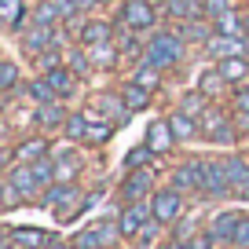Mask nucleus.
Here are the masks:
<instances>
[{"label":"nucleus","instance_id":"1","mask_svg":"<svg viewBox=\"0 0 249 249\" xmlns=\"http://www.w3.org/2000/svg\"><path fill=\"white\" fill-rule=\"evenodd\" d=\"M183 52H187V40L179 37V30H154L147 37V55L143 59L158 70H172L183 62Z\"/></svg>","mask_w":249,"mask_h":249},{"label":"nucleus","instance_id":"2","mask_svg":"<svg viewBox=\"0 0 249 249\" xmlns=\"http://www.w3.org/2000/svg\"><path fill=\"white\" fill-rule=\"evenodd\" d=\"M202 140L205 143H216V147H234V140H238V124H234V114H227V110L213 107L209 114L202 117Z\"/></svg>","mask_w":249,"mask_h":249},{"label":"nucleus","instance_id":"3","mask_svg":"<svg viewBox=\"0 0 249 249\" xmlns=\"http://www.w3.org/2000/svg\"><path fill=\"white\" fill-rule=\"evenodd\" d=\"M158 18H161V8L150 4V0H124L121 11H117V22L136 33H150L158 26Z\"/></svg>","mask_w":249,"mask_h":249},{"label":"nucleus","instance_id":"4","mask_svg":"<svg viewBox=\"0 0 249 249\" xmlns=\"http://www.w3.org/2000/svg\"><path fill=\"white\" fill-rule=\"evenodd\" d=\"M55 44H66V40H62V26H40V22H30L22 33H18V48H22L30 59L44 55L48 48H55Z\"/></svg>","mask_w":249,"mask_h":249},{"label":"nucleus","instance_id":"5","mask_svg":"<svg viewBox=\"0 0 249 249\" xmlns=\"http://www.w3.org/2000/svg\"><path fill=\"white\" fill-rule=\"evenodd\" d=\"M150 209H154V220L165 224V227H176L179 220L187 216V202H183V195H179L176 187H161V191H154Z\"/></svg>","mask_w":249,"mask_h":249},{"label":"nucleus","instance_id":"6","mask_svg":"<svg viewBox=\"0 0 249 249\" xmlns=\"http://www.w3.org/2000/svg\"><path fill=\"white\" fill-rule=\"evenodd\" d=\"M231 195V183H227V165L224 158H202V198L220 202V198Z\"/></svg>","mask_w":249,"mask_h":249},{"label":"nucleus","instance_id":"7","mask_svg":"<svg viewBox=\"0 0 249 249\" xmlns=\"http://www.w3.org/2000/svg\"><path fill=\"white\" fill-rule=\"evenodd\" d=\"M117 198H121V205L128 202H150L154 198V169H132L128 176H124V183L117 187Z\"/></svg>","mask_w":249,"mask_h":249},{"label":"nucleus","instance_id":"8","mask_svg":"<svg viewBox=\"0 0 249 249\" xmlns=\"http://www.w3.org/2000/svg\"><path fill=\"white\" fill-rule=\"evenodd\" d=\"M4 179L15 187V195L22 198V202H40L44 191H48V187L40 183V176L33 172V165H11V169L4 172Z\"/></svg>","mask_w":249,"mask_h":249},{"label":"nucleus","instance_id":"9","mask_svg":"<svg viewBox=\"0 0 249 249\" xmlns=\"http://www.w3.org/2000/svg\"><path fill=\"white\" fill-rule=\"evenodd\" d=\"M154 220V209H150V202H128L117 209V224H121L124 238H140V231Z\"/></svg>","mask_w":249,"mask_h":249},{"label":"nucleus","instance_id":"10","mask_svg":"<svg viewBox=\"0 0 249 249\" xmlns=\"http://www.w3.org/2000/svg\"><path fill=\"white\" fill-rule=\"evenodd\" d=\"M52 154V143L44 140V136H26V140H18L15 147L8 150V169L11 165H33L40 161V158Z\"/></svg>","mask_w":249,"mask_h":249},{"label":"nucleus","instance_id":"11","mask_svg":"<svg viewBox=\"0 0 249 249\" xmlns=\"http://www.w3.org/2000/svg\"><path fill=\"white\" fill-rule=\"evenodd\" d=\"M169 187H176L179 195H202V158L179 161L169 176Z\"/></svg>","mask_w":249,"mask_h":249},{"label":"nucleus","instance_id":"12","mask_svg":"<svg viewBox=\"0 0 249 249\" xmlns=\"http://www.w3.org/2000/svg\"><path fill=\"white\" fill-rule=\"evenodd\" d=\"M227 165V183L238 202H249V154H224Z\"/></svg>","mask_w":249,"mask_h":249},{"label":"nucleus","instance_id":"13","mask_svg":"<svg viewBox=\"0 0 249 249\" xmlns=\"http://www.w3.org/2000/svg\"><path fill=\"white\" fill-rule=\"evenodd\" d=\"M52 161H55V183H73V179L81 176V169H85V158L77 154V150H52Z\"/></svg>","mask_w":249,"mask_h":249},{"label":"nucleus","instance_id":"14","mask_svg":"<svg viewBox=\"0 0 249 249\" xmlns=\"http://www.w3.org/2000/svg\"><path fill=\"white\" fill-rule=\"evenodd\" d=\"M66 107H62V99L55 103H44V107H33V124H37L40 132H62V124H66Z\"/></svg>","mask_w":249,"mask_h":249},{"label":"nucleus","instance_id":"15","mask_svg":"<svg viewBox=\"0 0 249 249\" xmlns=\"http://www.w3.org/2000/svg\"><path fill=\"white\" fill-rule=\"evenodd\" d=\"M147 147L154 150L158 158H161V154H172V150H176V136H172L169 117H158V121H150V124H147Z\"/></svg>","mask_w":249,"mask_h":249},{"label":"nucleus","instance_id":"16","mask_svg":"<svg viewBox=\"0 0 249 249\" xmlns=\"http://www.w3.org/2000/svg\"><path fill=\"white\" fill-rule=\"evenodd\" d=\"M205 55L216 62L224 59H234V55H246V37H224V33H213L205 40Z\"/></svg>","mask_w":249,"mask_h":249},{"label":"nucleus","instance_id":"17","mask_svg":"<svg viewBox=\"0 0 249 249\" xmlns=\"http://www.w3.org/2000/svg\"><path fill=\"white\" fill-rule=\"evenodd\" d=\"M114 33H117L114 22H107V18H88V22L81 26V33H77V44H85V48L107 44V40H114Z\"/></svg>","mask_w":249,"mask_h":249},{"label":"nucleus","instance_id":"18","mask_svg":"<svg viewBox=\"0 0 249 249\" xmlns=\"http://www.w3.org/2000/svg\"><path fill=\"white\" fill-rule=\"evenodd\" d=\"M0 18H4V26H8L11 33H22L26 26L33 22L26 0H0Z\"/></svg>","mask_w":249,"mask_h":249},{"label":"nucleus","instance_id":"19","mask_svg":"<svg viewBox=\"0 0 249 249\" xmlns=\"http://www.w3.org/2000/svg\"><path fill=\"white\" fill-rule=\"evenodd\" d=\"M238 220H242V213H216V216H213V224L205 227V231H209V238L216 242V246H231Z\"/></svg>","mask_w":249,"mask_h":249},{"label":"nucleus","instance_id":"20","mask_svg":"<svg viewBox=\"0 0 249 249\" xmlns=\"http://www.w3.org/2000/svg\"><path fill=\"white\" fill-rule=\"evenodd\" d=\"M8 238L15 242L18 249H48L52 246V234L40 231V227H8Z\"/></svg>","mask_w":249,"mask_h":249},{"label":"nucleus","instance_id":"21","mask_svg":"<svg viewBox=\"0 0 249 249\" xmlns=\"http://www.w3.org/2000/svg\"><path fill=\"white\" fill-rule=\"evenodd\" d=\"M169 124H172V136H176V143L202 140V124H198V117L183 114V110H172V114H169Z\"/></svg>","mask_w":249,"mask_h":249},{"label":"nucleus","instance_id":"22","mask_svg":"<svg viewBox=\"0 0 249 249\" xmlns=\"http://www.w3.org/2000/svg\"><path fill=\"white\" fill-rule=\"evenodd\" d=\"M92 103H95V110H103V117L114 121V124H124V117H128V107H124L121 92H99Z\"/></svg>","mask_w":249,"mask_h":249},{"label":"nucleus","instance_id":"23","mask_svg":"<svg viewBox=\"0 0 249 249\" xmlns=\"http://www.w3.org/2000/svg\"><path fill=\"white\" fill-rule=\"evenodd\" d=\"M213 30L224 33V37H249V26H246V15H242L238 8L224 11V15L213 18Z\"/></svg>","mask_w":249,"mask_h":249},{"label":"nucleus","instance_id":"24","mask_svg":"<svg viewBox=\"0 0 249 249\" xmlns=\"http://www.w3.org/2000/svg\"><path fill=\"white\" fill-rule=\"evenodd\" d=\"M176 30H179V37H183L187 44H202V48H205V40L216 33L213 30V18H187V22H179Z\"/></svg>","mask_w":249,"mask_h":249},{"label":"nucleus","instance_id":"25","mask_svg":"<svg viewBox=\"0 0 249 249\" xmlns=\"http://www.w3.org/2000/svg\"><path fill=\"white\" fill-rule=\"evenodd\" d=\"M44 77L52 81V88L59 92V99H70V95L77 92V85H81V77L70 70V66H55V70H48Z\"/></svg>","mask_w":249,"mask_h":249},{"label":"nucleus","instance_id":"26","mask_svg":"<svg viewBox=\"0 0 249 249\" xmlns=\"http://www.w3.org/2000/svg\"><path fill=\"white\" fill-rule=\"evenodd\" d=\"M117 92H121V99H124V107H128V114H140V110H147V107H150V99H154V92L140 88L136 81H124Z\"/></svg>","mask_w":249,"mask_h":249},{"label":"nucleus","instance_id":"27","mask_svg":"<svg viewBox=\"0 0 249 249\" xmlns=\"http://www.w3.org/2000/svg\"><path fill=\"white\" fill-rule=\"evenodd\" d=\"M88 55H92V66H95V70H117V62L124 59V55H121V48H117L114 40L88 48Z\"/></svg>","mask_w":249,"mask_h":249},{"label":"nucleus","instance_id":"28","mask_svg":"<svg viewBox=\"0 0 249 249\" xmlns=\"http://www.w3.org/2000/svg\"><path fill=\"white\" fill-rule=\"evenodd\" d=\"M216 66H220V73H224V81L231 88H238V85H246V81H249V59H246V55L224 59V62H216Z\"/></svg>","mask_w":249,"mask_h":249},{"label":"nucleus","instance_id":"29","mask_svg":"<svg viewBox=\"0 0 249 249\" xmlns=\"http://www.w3.org/2000/svg\"><path fill=\"white\" fill-rule=\"evenodd\" d=\"M227 81H224V73H220V66H205L202 73H198V92H205L209 99H220V95L227 92Z\"/></svg>","mask_w":249,"mask_h":249},{"label":"nucleus","instance_id":"30","mask_svg":"<svg viewBox=\"0 0 249 249\" xmlns=\"http://www.w3.org/2000/svg\"><path fill=\"white\" fill-rule=\"evenodd\" d=\"M22 92L33 99V107H44V103H55V99H59V92L52 88V81H48L44 73H40V77H30V81L22 85Z\"/></svg>","mask_w":249,"mask_h":249},{"label":"nucleus","instance_id":"31","mask_svg":"<svg viewBox=\"0 0 249 249\" xmlns=\"http://www.w3.org/2000/svg\"><path fill=\"white\" fill-rule=\"evenodd\" d=\"M161 73L165 70H158V66H150L147 59H140V66L132 70V77H128V81H136V85L147 88V92H158V88H161Z\"/></svg>","mask_w":249,"mask_h":249},{"label":"nucleus","instance_id":"32","mask_svg":"<svg viewBox=\"0 0 249 249\" xmlns=\"http://www.w3.org/2000/svg\"><path fill=\"white\" fill-rule=\"evenodd\" d=\"M179 110L202 121V117H205V114H209V110H213V99H209V95H205V92H198V88H195V92H187L183 99H179Z\"/></svg>","mask_w":249,"mask_h":249},{"label":"nucleus","instance_id":"33","mask_svg":"<svg viewBox=\"0 0 249 249\" xmlns=\"http://www.w3.org/2000/svg\"><path fill=\"white\" fill-rule=\"evenodd\" d=\"M114 136V121H107V117H95V114H88V147H103V143Z\"/></svg>","mask_w":249,"mask_h":249},{"label":"nucleus","instance_id":"34","mask_svg":"<svg viewBox=\"0 0 249 249\" xmlns=\"http://www.w3.org/2000/svg\"><path fill=\"white\" fill-rule=\"evenodd\" d=\"M30 18L40 22V26H62V11H59L55 0H40L37 8H30Z\"/></svg>","mask_w":249,"mask_h":249},{"label":"nucleus","instance_id":"35","mask_svg":"<svg viewBox=\"0 0 249 249\" xmlns=\"http://www.w3.org/2000/svg\"><path fill=\"white\" fill-rule=\"evenodd\" d=\"M66 66H70L77 77H88V73L95 70V66H92V55H88L85 44H77V48H70V52H66Z\"/></svg>","mask_w":249,"mask_h":249},{"label":"nucleus","instance_id":"36","mask_svg":"<svg viewBox=\"0 0 249 249\" xmlns=\"http://www.w3.org/2000/svg\"><path fill=\"white\" fill-rule=\"evenodd\" d=\"M62 136L70 143H85L88 140V114H70L66 124H62Z\"/></svg>","mask_w":249,"mask_h":249},{"label":"nucleus","instance_id":"37","mask_svg":"<svg viewBox=\"0 0 249 249\" xmlns=\"http://www.w3.org/2000/svg\"><path fill=\"white\" fill-rule=\"evenodd\" d=\"M0 92L8 95V99H15V92H18V66L11 59L0 66Z\"/></svg>","mask_w":249,"mask_h":249},{"label":"nucleus","instance_id":"38","mask_svg":"<svg viewBox=\"0 0 249 249\" xmlns=\"http://www.w3.org/2000/svg\"><path fill=\"white\" fill-rule=\"evenodd\" d=\"M154 158L158 154L147 147V143H143V147H132V150H128V158H124V169H128V172H132V169H147Z\"/></svg>","mask_w":249,"mask_h":249},{"label":"nucleus","instance_id":"39","mask_svg":"<svg viewBox=\"0 0 249 249\" xmlns=\"http://www.w3.org/2000/svg\"><path fill=\"white\" fill-rule=\"evenodd\" d=\"M234 249H249V213H242V220H238V227H234V242H231Z\"/></svg>","mask_w":249,"mask_h":249},{"label":"nucleus","instance_id":"40","mask_svg":"<svg viewBox=\"0 0 249 249\" xmlns=\"http://www.w3.org/2000/svg\"><path fill=\"white\" fill-rule=\"evenodd\" d=\"M231 107H234V114H249V85H238V88H234Z\"/></svg>","mask_w":249,"mask_h":249},{"label":"nucleus","instance_id":"41","mask_svg":"<svg viewBox=\"0 0 249 249\" xmlns=\"http://www.w3.org/2000/svg\"><path fill=\"white\" fill-rule=\"evenodd\" d=\"M231 8H234V0H205V15L209 18L224 15V11H231Z\"/></svg>","mask_w":249,"mask_h":249},{"label":"nucleus","instance_id":"42","mask_svg":"<svg viewBox=\"0 0 249 249\" xmlns=\"http://www.w3.org/2000/svg\"><path fill=\"white\" fill-rule=\"evenodd\" d=\"M0 191H4V205H8V209H15V205H22V198L15 195V187H11L8 179H4V183H0Z\"/></svg>","mask_w":249,"mask_h":249},{"label":"nucleus","instance_id":"43","mask_svg":"<svg viewBox=\"0 0 249 249\" xmlns=\"http://www.w3.org/2000/svg\"><path fill=\"white\" fill-rule=\"evenodd\" d=\"M161 227H165V224H158V220H150V224H147V227H143V231H140V242H150V238H158V234H161Z\"/></svg>","mask_w":249,"mask_h":249},{"label":"nucleus","instance_id":"44","mask_svg":"<svg viewBox=\"0 0 249 249\" xmlns=\"http://www.w3.org/2000/svg\"><path fill=\"white\" fill-rule=\"evenodd\" d=\"M161 249H191V238H179V234H176V238H165Z\"/></svg>","mask_w":249,"mask_h":249},{"label":"nucleus","instance_id":"45","mask_svg":"<svg viewBox=\"0 0 249 249\" xmlns=\"http://www.w3.org/2000/svg\"><path fill=\"white\" fill-rule=\"evenodd\" d=\"M48 249H77V246H73V242H52Z\"/></svg>","mask_w":249,"mask_h":249},{"label":"nucleus","instance_id":"46","mask_svg":"<svg viewBox=\"0 0 249 249\" xmlns=\"http://www.w3.org/2000/svg\"><path fill=\"white\" fill-rule=\"evenodd\" d=\"M246 59H249V37H246Z\"/></svg>","mask_w":249,"mask_h":249},{"label":"nucleus","instance_id":"47","mask_svg":"<svg viewBox=\"0 0 249 249\" xmlns=\"http://www.w3.org/2000/svg\"><path fill=\"white\" fill-rule=\"evenodd\" d=\"M246 8H249V0H246Z\"/></svg>","mask_w":249,"mask_h":249},{"label":"nucleus","instance_id":"48","mask_svg":"<svg viewBox=\"0 0 249 249\" xmlns=\"http://www.w3.org/2000/svg\"><path fill=\"white\" fill-rule=\"evenodd\" d=\"M246 140H249V132H246Z\"/></svg>","mask_w":249,"mask_h":249}]
</instances>
